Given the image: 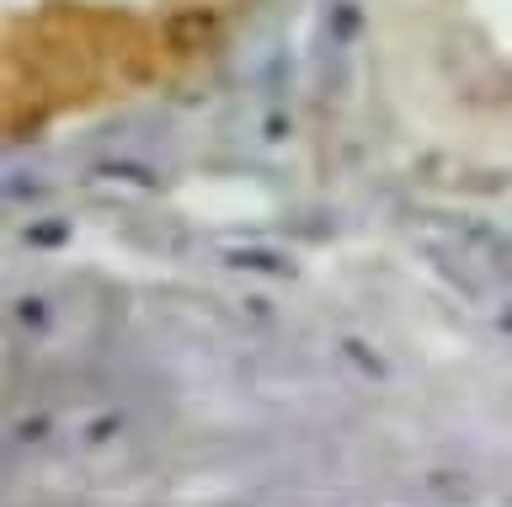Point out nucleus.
Returning <instances> with one entry per match:
<instances>
[{
    "instance_id": "nucleus-6",
    "label": "nucleus",
    "mask_w": 512,
    "mask_h": 507,
    "mask_svg": "<svg viewBox=\"0 0 512 507\" xmlns=\"http://www.w3.org/2000/svg\"><path fill=\"white\" fill-rule=\"evenodd\" d=\"M102 177H123V182H139V187H160L155 171H144V166H102Z\"/></svg>"
},
{
    "instance_id": "nucleus-5",
    "label": "nucleus",
    "mask_w": 512,
    "mask_h": 507,
    "mask_svg": "<svg viewBox=\"0 0 512 507\" xmlns=\"http://www.w3.org/2000/svg\"><path fill=\"white\" fill-rule=\"evenodd\" d=\"M70 241V225L64 219H43V225H27V246H38V251H54Z\"/></svg>"
},
{
    "instance_id": "nucleus-3",
    "label": "nucleus",
    "mask_w": 512,
    "mask_h": 507,
    "mask_svg": "<svg viewBox=\"0 0 512 507\" xmlns=\"http://www.w3.org/2000/svg\"><path fill=\"white\" fill-rule=\"evenodd\" d=\"M342 358H347L363 379H390V363H384V358H379L363 337H342Z\"/></svg>"
},
{
    "instance_id": "nucleus-1",
    "label": "nucleus",
    "mask_w": 512,
    "mask_h": 507,
    "mask_svg": "<svg viewBox=\"0 0 512 507\" xmlns=\"http://www.w3.org/2000/svg\"><path fill=\"white\" fill-rule=\"evenodd\" d=\"M219 38V17L208 6H192V11H176V17L166 22V43L176 54H198L208 49V43Z\"/></svg>"
},
{
    "instance_id": "nucleus-2",
    "label": "nucleus",
    "mask_w": 512,
    "mask_h": 507,
    "mask_svg": "<svg viewBox=\"0 0 512 507\" xmlns=\"http://www.w3.org/2000/svg\"><path fill=\"white\" fill-rule=\"evenodd\" d=\"M224 267H240V273H272V278H294V262L278 257L267 246H230L224 251Z\"/></svg>"
},
{
    "instance_id": "nucleus-4",
    "label": "nucleus",
    "mask_w": 512,
    "mask_h": 507,
    "mask_svg": "<svg viewBox=\"0 0 512 507\" xmlns=\"http://www.w3.org/2000/svg\"><path fill=\"white\" fill-rule=\"evenodd\" d=\"M422 491H427V497H438V502H464V497H470V481H464L459 470H427Z\"/></svg>"
},
{
    "instance_id": "nucleus-8",
    "label": "nucleus",
    "mask_w": 512,
    "mask_h": 507,
    "mask_svg": "<svg viewBox=\"0 0 512 507\" xmlns=\"http://www.w3.org/2000/svg\"><path fill=\"white\" fill-rule=\"evenodd\" d=\"M16 321H22V326H48L43 299H16Z\"/></svg>"
},
{
    "instance_id": "nucleus-9",
    "label": "nucleus",
    "mask_w": 512,
    "mask_h": 507,
    "mask_svg": "<svg viewBox=\"0 0 512 507\" xmlns=\"http://www.w3.org/2000/svg\"><path fill=\"white\" fill-rule=\"evenodd\" d=\"M16 438H22V443H43V438H48V422H43V417H32V422H16Z\"/></svg>"
},
{
    "instance_id": "nucleus-7",
    "label": "nucleus",
    "mask_w": 512,
    "mask_h": 507,
    "mask_svg": "<svg viewBox=\"0 0 512 507\" xmlns=\"http://www.w3.org/2000/svg\"><path fill=\"white\" fill-rule=\"evenodd\" d=\"M123 433V417H96L91 427H86V443H112Z\"/></svg>"
}]
</instances>
